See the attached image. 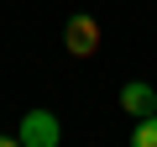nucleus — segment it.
<instances>
[{
  "instance_id": "nucleus-1",
  "label": "nucleus",
  "mask_w": 157,
  "mask_h": 147,
  "mask_svg": "<svg viewBox=\"0 0 157 147\" xmlns=\"http://www.w3.org/2000/svg\"><path fill=\"white\" fill-rule=\"evenodd\" d=\"M63 142V121L52 110H26L21 116V147H58Z\"/></svg>"
},
{
  "instance_id": "nucleus-2",
  "label": "nucleus",
  "mask_w": 157,
  "mask_h": 147,
  "mask_svg": "<svg viewBox=\"0 0 157 147\" xmlns=\"http://www.w3.org/2000/svg\"><path fill=\"white\" fill-rule=\"evenodd\" d=\"M63 47H68L73 58H94V47H100V21H94V16H73V21L63 26Z\"/></svg>"
},
{
  "instance_id": "nucleus-3",
  "label": "nucleus",
  "mask_w": 157,
  "mask_h": 147,
  "mask_svg": "<svg viewBox=\"0 0 157 147\" xmlns=\"http://www.w3.org/2000/svg\"><path fill=\"white\" fill-rule=\"evenodd\" d=\"M121 110H126V116H136V121L157 116V89H152L147 79H131V84H121Z\"/></svg>"
},
{
  "instance_id": "nucleus-4",
  "label": "nucleus",
  "mask_w": 157,
  "mask_h": 147,
  "mask_svg": "<svg viewBox=\"0 0 157 147\" xmlns=\"http://www.w3.org/2000/svg\"><path fill=\"white\" fill-rule=\"evenodd\" d=\"M131 147H157V116L136 121V131H131Z\"/></svg>"
},
{
  "instance_id": "nucleus-5",
  "label": "nucleus",
  "mask_w": 157,
  "mask_h": 147,
  "mask_svg": "<svg viewBox=\"0 0 157 147\" xmlns=\"http://www.w3.org/2000/svg\"><path fill=\"white\" fill-rule=\"evenodd\" d=\"M0 147H21V137H6V131H0Z\"/></svg>"
}]
</instances>
